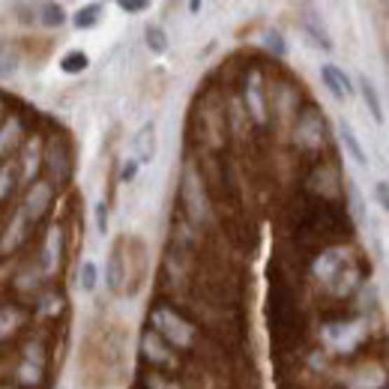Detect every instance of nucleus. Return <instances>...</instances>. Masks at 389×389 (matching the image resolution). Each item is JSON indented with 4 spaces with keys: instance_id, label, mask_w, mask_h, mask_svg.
I'll use <instances>...</instances> for the list:
<instances>
[{
    "instance_id": "obj_3",
    "label": "nucleus",
    "mask_w": 389,
    "mask_h": 389,
    "mask_svg": "<svg viewBox=\"0 0 389 389\" xmlns=\"http://www.w3.org/2000/svg\"><path fill=\"white\" fill-rule=\"evenodd\" d=\"M303 30L308 33L311 39H315V46H318V48L332 51L329 30H327V25H324V21H320V15H318V13H311V9H306V13H303Z\"/></svg>"
},
{
    "instance_id": "obj_4",
    "label": "nucleus",
    "mask_w": 389,
    "mask_h": 389,
    "mask_svg": "<svg viewBox=\"0 0 389 389\" xmlns=\"http://www.w3.org/2000/svg\"><path fill=\"white\" fill-rule=\"evenodd\" d=\"M339 135H341V144H344V150L350 153V159L360 165V168H365V165H369V156H365V147L360 144V138H357V132L350 129V123H339Z\"/></svg>"
},
{
    "instance_id": "obj_11",
    "label": "nucleus",
    "mask_w": 389,
    "mask_h": 389,
    "mask_svg": "<svg viewBox=\"0 0 389 389\" xmlns=\"http://www.w3.org/2000/svg\"><path fill=\"white\" fill-rule=\"evenodd\" d=\"M120 279H123V258H120V252L111 254V264H108V285L111 291H120Z\"/></svg>"
},
{
    "instance_id": "obj_2",
    "label": "nucleus",
    "mask_w": 389,
    "mask_h": 389,
    "mask_svg": "<svg viewBox=\"0 0 389 389\" xmlns=\"http://www.w3.org/2000/svg\"><path fill=\"white\" fill-rule=\"evenodd\" d=\"M132 153H135L138 165L153 162V156H156V123H144L135 132V138H132Z\"/></svg>"
},
{
    "instance_id": "obj_8",
    "label": "nucleus",
    "mask_w": 389,
    "mask_h": 389,
    "mask_svg": "<svg viewBox=\"0 0 389 389\" xmlns=\"http://www.w3.org/2000/svg\"><path fill=\"white\" fill-rule=\"evenodd\" d=\"M144 36H147V48L153 54H165V51H168V36H165V30L159 25H147Z\"/></svg>"
},
{
    "instance_id": "obj_1",
    "label": "nucleus",
    "mask_w": 389,
    "mask_h": 389,
    "mask_svg": "<svg viewBox=\"0 0 389 389\" xmlns=\"http://www.w3.org/2000/svg\"><path fill=\"white\" fill-rule=\"evenodd\" d=\"M320 78H324V84H327V90L332 93V99H339V102H344V99L353 96V90H357V87H350V78L332 63L320 66Z\"/></svg>"
},
{
    "instance_id": "obj_6",
    "label": "nucleus",
    "mask_w": 389,
    "mask_h": 389,
    "mask_svg": "<svg viewBox=\"0 0 389 389\" xmlns=\"http://www.w3.org/2000/svg\"><path fill=\"white\" fill-rule=\"evenodd\" d=\"M348 201H350V213H353V221L357 225H362L365 221V198H362V192H360V183L353 180H348Z\"/></svg>"
},
{
    "instance_id": "obj_16",
    "label": "nucleus",
    "mask_w": 389,
    "mask_h": 389,
    "mask_svg": "<svg viewBox=\"0 0 389 389\" xmlns=\"http://www.w3.org/2000/svg\"><path fill=\"white\" fill-rule=\"evenodd\" d=\"M96 228H99V233L108 231V207H105V201L96 204Z\"/></svg>"
},
{
    "instance_id": "obj_9",
    "label": "nucleus",
    "mask_w": 389,
    "mask_h": 389,
    "mask_svg": "<svg viewBox=\"0 0 389 389\" xmlns=\"http://www.w3.org/2000/svg\"><path fill=\"white\" fill-rule=\"evenodd\" d=\"M39 21H42L46 27H60L63 21H66L63 6H60V4H42V6H39Z\"/></svg>"
},
{
    "instance_id": "obj_7",
    "label": "nucleus",
    "mask_w": 389,
    "mask_h": 389,
    "mask_svg": "<svg viewBox=\"0 0 389 389\" xmlns=\"http://www.w3.org/2000/svg\"><path fill=\"white\" fill-rule=\"evenodd\" d=\"M99 18H102V6L99 4H90V6H81L75 15V27L78 30H90L99 25Z\"/></svg>"
},
{
    "instance_id": "obj_13",
    "label": "nucleus",
    "mask_w": 389,
    "mask_h": 389,
    "mask_svg": "<svg viewBox=\"0 0 389 389\" xmlns=\"http://www.w3.org/2000/svg\"><path fill=\"white\" fill-rule=\"evenodd\" d=\"M15 66H18V57L13 51H6V48H0V78H9L15 72Z\"/></svg>"
},
{
    "instance_id": "obj_17",
    "label": "nucleus",
    "mask_w": 389,
    "mask_h": 389,
    "mask_svg": "<svg viewBox=\"0 0 389 389\" xmlns=\"http://www.w3.org/2000/svg\"><path fill=\"white\" fill-rule=\"evenodd\" d=\"M120 9H123V13H144L147 4H144V0H120Z\"/></svg>"
},
{
    "instance_id": "obj_10",
    "label": "nucleus",
    "mask_w": 389,
    "mask_h": 389,
    "mask_svg": "<svg viewBox=\"0 0 389 389\" xmlns=\"http://www.w3.org/2000/svg\"><path fill=\"white\" fill-rule=\"evenodd\" d=\"M87 63H90V60H87L84 51H69V54H66V57L60 60V69H63L66 75H78V72L87 69Z\"/></svg>"
},
{
    "instance_id": "obj_5",
    "label": "nucleus",
    "mask_w": 389,
    "mask_h": 389,
    "mask_svg": "<svg viewBox=\"0 0 389 389\" xmlns=\"http://www.w3.org/2000/svg\"><path fill=\"white\" fill-rule=\"evenodd\" d=\"M360 87V96L365 99V108L371 111V117L377 120V123H383V105H381V96H377V90H374V84H371V78L369 75H360V81H357Z\"/></svg>"
},
{
    "instance_id": "obj_12",
    "label": "nucleus",
    "mask_w": 389,
    "mask_h": 389,
    "mask_svg": "<svg viewBox=\"0 0 389 389\" xmlns=\"http://www.w3.org/2000/svg\"><path fill=\"white\" fill-rule=\"evenodd\" d=\"M96 282H99V270H96V264L93 261H84L81 264V287L87 294L96 291Z\"/></svg>"
},
{
    "instance_id": "obj_15",
    "label": "nucleus",
    "mask_w": 389,
    "mask_h": 389,
    "mask_svg": "<svg viewBox=\"0 0 389 389\" xmlns=\"http://www.w3.org/2000/svg\"><path fill=\"white\" fill-rule=\"evenodd\" d=\"M266 48H273L279 57H285V54H287V46H285V39L279 36V33H266Z\"/></svg>"
},
{
    "instance_id": "obj_14",
    "label": "nucleus",
    "mask_w": 389,
    "mask_h": 389,
    "mask_svg": "<svg viewBox=\"0 0 389 389\" xmlns=\"http://www.w3.org/2000/svg\"><path fill=\"white\" fill-rule=\"evenodd\" d=\"M374 198H377V204L383 207V213L389 216V183H374Z\"/></svg>"
},
{
    "instance_id": "obj_19",
    "label": "nucleus",
    "mask_w": 389,
    "mask_h": 389,
    "mask_svg": "<svg viewBox=\"0 0 389 389\" xmlns=\"http://www.w3.org/2000/svg\"><path fill=\"white\" fill-rule=\"evenodd\" d=\"M386 72H389V54H386Z\"/></svg>"
},
{
    "instance_id": "obj_18",
    "label": "nucleus",
    "mask_w": 389,
    "mask_h": 389,
    "mask_svg": "<svg viewBox=\"0 0 389 389\" xmlns=\"http://www.w3.org/2000/svg\"><path fill=\"white\" fill-rule=\"evenodd\" d=\"M135 174H138V162L132 159V162H126V168H123V174H120V177H123V183H129Z\"/></svg>"
}]
</instances>
